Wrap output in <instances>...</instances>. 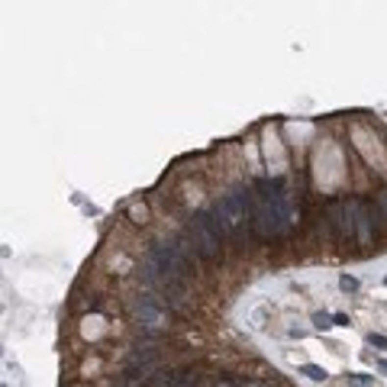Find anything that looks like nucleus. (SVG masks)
Here are the masks:
<instances>
[{"mask_svg": "<svg viewBox=\"0 0 387 387\" xmlns=\"http://www.w3.org/2000/svg\"><path fill=\"white\" fill-rule=\"evenodd\" d=\"M148 258L158 262V268L165 271L168 281H187L197 255H194L181 239H155L152 245H148Z\"/></svg>", "mask_w": 387, "mask_h": 387, "instance_id": "nucleus-1", "label": "nucleus"}, {"mask_svg": "<svg viewBox=\"0 0 387 387\" xmlns=\"http://www.w3.org/2000/svg\"><path fill=\"white\" fill-rule=\"evenodd\" d=\"M181 242H184L197 258L217 262V258H219V242H223V239L217 236V229H213V223H210L207 213H194L191 223H187V229L181 232Z\"/></svg>", "mask_w": 387, "mask_h": 387, "instance_id": "nucleus-2", "label": "nucleus"}, {"mask_svg": "<svg viewBox=\"0 0 387 387\" xmlns=\"http://www.w3.org/2000/svg\"><path fill=\"white\" fill-rule=\"evenodd\" d=\"M132 319L142 326V333H158L168 326V307L155 294H139L132 300Z\"/></svg>", "mask_w": 387, "mask_h": 387, "instance_id": "nucleus-3", "label": "nucleus"}, {"mask_svg": "<svg viewBox=\"0 0 387 387\" xmlns=\"http://www.w3.org/2000/svg\"><path fill=\"white\" fill-rule=\"evenodd\" d=\"M326 226L333 229V239L336 242L355 239V213H352V200H333V203H329Z\"/></svg>", "mask_w": 387, "mask_h": 387, "instance_id": "nucleus-4", "label": "nucleus"}, {"mask_svg": "<svg viewBox=\"0 0 387 387\" xmlns=\"http://www.w3.org/2000/svg\"><path fill=\"white\" fill-rule=\"evenodd\" d=\"M352 213H355V239L362 242V245H371L374 239H378V229H381V219H378V210L371 207V203L364 200H352Z\"/></svg>", "mask_w": 387, "mask_h": 387, "instance_id": "nucleus-5", "label": "nucleus"}, {"mask_svg": "<svg viewBox=\"0 0 387 387\" xmlns=\"http://www.w3.org/2000/svg\"><path fill=\"white\" fill-rule=\"evenodd\" d=\"M162 294H165V307L168 310H178V313L187 310V284L184 281H168Z\"/></svg>", "mask_w": 387, "mask_h": 387, "instance_id": "nucleus-6", "label": "nucleus"}, {"mask_svg": "<svg viewBox=\"0 0 387 387\" xmlns=\"http://www.w3.org/2000/svg\"><path fill=\"white\" fill-rule=\"evenodd\" d=\"M300 374H307L310 381H326V378H329V371H326V368H319V364H303Z\"/></svg>", "mask_w": 387, "mask_h": 387, "instance_id": "nucleus-7", "label": "nucleus"}, {"mask_svg": "<svg viewBox=\"0 0 387 387\" xmlns=\"http://www.w3.org/2000/svg\"><path fill=\"white\" fill-rule=\"evenodd\" d=\"M374 210H378V219H381V226H387V187L378 194V200H374Z\"/></svg>", "mask_w": 387, "mask_h": 387, "instance_id": "nucleus-8", "label": "nucleus"}, {"mask_svg": "<svg viewBox=\"0 0 387 387\" xmlns=\"http://www.w3.org/2000/svg\"><path fill=\"white\" fill-rule=\"evenodd\" d=\"M345 384H348V387H371L374 378H371V374H348Z\"/></svg>", "mask_w": 387, "mask_h": 387, "instance_id": "nucleus-9", "label": "nucleus"}, {"mask_svg": "<svg viewBox=\"0 0 387 387\" xmlns=\"http://www.w3.org/2000/svg\"><path fill=\"white\" fill-rule=\"evenodd\" d=\"M313 326H316V329H329V326H336V319L329 316V313H323V310H316V313H313Z\"/></svg>", "mask_w": 387, "mask_h": 387, "instance_id": "nucleus-10", "label": "nucleus"}, {"mask_svg": "<svg viewBox=\"0 0 387 387\" xmlns=\"http://www.w3.org/2000/svg\"><path fill=\"white\" fill-rule=\"evenodd\" d=\"M339 287L345 290V294H355V290H358V281L352 278V274H342V278H339Z\"/></svg>", "mask_w": 387, "mask_h": 387, "instance_id": "nucleus-11", "label": "nucleus"}, {"mask_svg": "<svg viewBox=\"0 0 387 387\" xmlns=\"http://www.w3.org/2000/svg\"><path fill=\"white\" fill-rule=\"evenodd\" d=\"M368 345H374V348H387V336L371 333V336H368Z\"/></svg>", "mask_w": 387, "mask_h": 387, "instance_id": "nucleus-12", "label": "nucleus"}, {"mask_svg": "<svg viewBox=\"0 0 387 387\" xmlns=\"http://www.w3.org/2000/svg\"><path fill=\"white\" fill-rule=\"evenodd\" d=\"M129 213H132V219H136V223H145V217H148V210H145V207H139V203H136Z\"/></svg>", "mask_w": 387, "mask_h": 387, "instance_id": "nucleus-13", "label": "nucleus"}, {"mask_svg": "<svg viewBox=\"0 0 387 387\" xmlns=\"http://www.w3.org/2000/svg\"><path fill=\"white\" fill-rule=\"evenodd\" d=\"M239 387H268L265 381H239Z\"/></svg>", "mask_w": 387, "mask_h": 387, "instance_id": "nucleus-14", "label": "nucleus"}, {"mask_svg": "<svg viewBox=\"0 0 387 387\" xmlns=\"http://www.w3.org/2000/svg\"><path fill=\"white\" fill-rule=\"evenodd\" d=\"M333 319H336V326H348V316H345V313H336Z\"/></svg>", "mask_w": 387, "mask_h": 387, "instance_id": "nucleus-15", "label": "nucleus"}, {"mask_svg": "<svg viewBox=\"0 0 387 387\" xmlns=\"http://www.w3.org/2000/svg\"><path fill=\"white\" fill-rule=\"evenodd\" d=\"M213 387H239V381H217Z\"/></svg>", "mask_w": 387, "mask_h": 387, "instance_id": "nucleus-16", "label": "nucleus"}]
</instances>
